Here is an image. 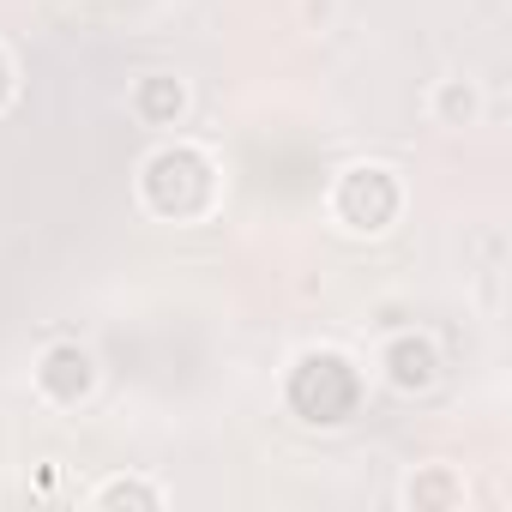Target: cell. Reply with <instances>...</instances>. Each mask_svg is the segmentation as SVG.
Wrapping results in <instances>:
<instances>
[{
  "instance_id": "6da1fadb",
  "label": "cell",
  "mask_w": 512,
  "mask_h": 512,
  "mask_svg": "<svg viewBox=\"0 0 512 512\" xmlns=\"http://www.w3.org/2000/svg\"><path fill=\"white\" fill-rule=\"evenodd\" d=\"M290 410L302 416V422H320V428H332V422H344L350 410H356V398H362V380H356V368L338 356V350H308L296 368H290Z\"/></svg>"
},
{
  "instance_id": "7a4b0ae2",
  "label": "cell",
  "mask_w": 512,
  "mask_h": 512,
  "mask_svg": "<svg viewBox=\"0 0 512 512\" xmlns=\"http://www.w3.org/2000/svg\"><path fill=\"white\" fill-rule=\"evenodd\" d=\"M139 181H145V205H151L157 217H193V211L211 205L217 169H211V157L193 151V145H163V151L145 163Z\"/></svg>"
},
{
  "instance_id": "3957f363",
  "label": "cell",
  "mask_w": 512,
  "mask_h": 512,
  "mask_svg": "<svg viewBox=\"0 0 512 512\" xmlns=\"http://www.w3.org/2000/svg\"><path fill=\"white\" fill-rule=\"evenodd\" d=\"M332 205H338V217H344L350 229H386V223L398 217V181H392L386 169L362 163V169H350V175L338 181Z\"/></svg>"
},
{
  "instance_id": "277c9868",
  "label": "cell",
  "mask_w": 512,
  "mask_h": 512,
  "mask_svg": "<svg viewBox=\"0 0 512 512\" xmlns=\"http://www.w3.org/2000/svg\"><path fill=\"white\" fill-rule=\"evenodd\" d=\"M37 380H43V392H49L55 404H79V398L91 392V380H97V368H91V356H85L79 344H55V350L43 356V368H37Z\"/></svg>"
},
{
  "instance_id": "5b68a950",
  "label": "cell",
  "mask_w": 512,
  "mask_h": 512,
  "mask_svg": "<svg viewBox=\"0 0 512 512\" xmlns=\"http://www.w3.org/2000/svg\"><path fill=\"white\" fill-rule=\"evenodd\" d=\"M434 374H440V356H434V344L428 338H392V350H386V380L398 386V392H422V386H434Z\"/></svg>"
},
{
  "instance_id": "8992f818",
  "label": "cell",
  "mask_w": 512,
  "mask_h": 512,
  "mask_svg": "<svg viewBox=\"0 0 512 512\" xmlns=\"http://www.w3.org/2000/svg\"><path fill=\"white\" fill-rule=\"evenodd\" d=\"M181 85L169 79V73H151V79H139V91H133V109L145 115V121H175L181 115Z\"/></svg>"
},
{
  "instance_id": "52a82bcc",
  "label": "cell",
  "mask_w": 512,
  "mask_h": 512,
  "mask_svg": "<svg viewBox=\"0 0 512 512\" xmlns=\"http://www.w3.org/2000/svg\"><path fill=\"white\" fill-rule=\"evenodd\" d=\"M452 500H458V482L446 470H428L410 482V506H452Z\"/></svg>"
},
{
  "instance_id": "ba28073f",
  "label": "cell",
  "mask_w": 512,
  "mask_h": 512,
  "mask_svg": "<svg viewBox=\"0 0 512 512\" xmlns=\"http://www.w3.org/2000/svg\"><path fill=\"white\" fill-rule=\"evenodd\" d=\"M97 506H157V488H151V482H127V476H121V482H109V488L97 494Z\"/></svg>"
},
{
  "instance_id": "9c48e42d",
  "label": "cell",
  "mask_w": 512,
  "mask_h": 512,
  "mask_svg": "<svg viewBox=\"0 0 512 512\" xmlns=\"http://www.w3.org/2000/svg\"><path fill=\"white\" fill-rule=\"evenodd\" d=\"M440 115H446V121H470V115H476L470 85H446V91H440Z\"/></svg>"
},
{
  "instance_id": "30bf717a",
  "label": "cell",
  "mask_w": 512,
  "mask_h": 512,
  "mask_svg": "<svg viewBox=\"0 0 512 512\" xmlns=\"http://www.w3.org/2000/svg\"><path fill=\"white\" fill-rule=\"evenodd\" d=\"M7 91H13V67H7V55H0V103H7Z\"/></svg>"
}]
</instances>
